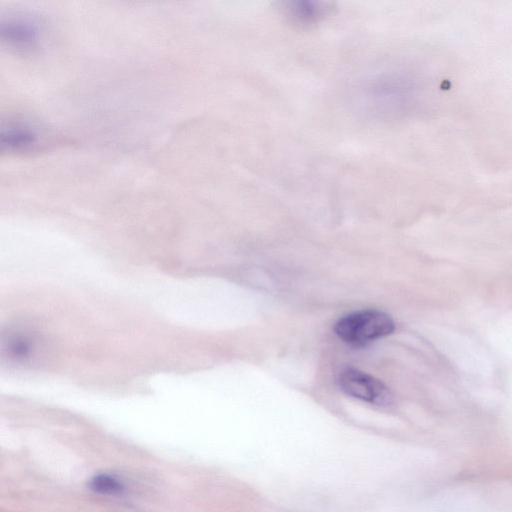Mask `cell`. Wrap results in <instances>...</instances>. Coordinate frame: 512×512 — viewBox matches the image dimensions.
Segmentation results:
<instances>
[{
	"label": "cell",
	"instance_id": "obj_5",
	"mask_svg": "<svg viewBox=\"0 0 512 512\" xmlns=\"http://www.w3.org/2000/svg\"><path fill=\"white\" fill-rule=\"evenodd\" d=\"M41 133L28 123L16 122L3 126L0 145L3 151L26 152L34 149L41 142Z\"/></svg>",
	"mask_w": 512,
	"mask_h": 512
},
{
	"label": "cell",
	"instance_id": "obj_6",
	"mask_svg": "<svg viewBox=\"0 0 512 512\" xmlns=\"http://www.w3.org/2000/svg\"><path fill=\"white\" fill-rule=\"evenodd\" d=\"M92 490L104 495H119L125 490L123 482L114 475L100 473L95 475L89 483Z\"/></svg>",
	"mask_w": 512,
	"mask_h": 512
},
{
	"label": "cell",
	"instance_id": "obj_4",
	"mask_svg": "<svg viewBox=\"0 0 512 512\" xmlns=\"http://www.w3.org/2000/svg\"><path fill=\"white\" fill-rule=\"evenodd\" d=\"M1 37L13 48L30 50L38 45L41 39V29L30 18H9L1 24Z\"/></svg>",
	"mask_w": 512,
	"mask_h": 512
},
{
	"label": "cell",
	"instance_id": "obj_1",
	"mask_svg": "<svg viewBox=\"0 0 512 512\" xmlns=\"http://www.w3.org/2000/svg\"><path fill=\"white\" fill-rule=\"evenodd\" d=\"M334 330L344 342L354 346H363L393 333L395 324L387 313L366 309L341 317L336 322Z\"/></svg>",
	"mask_w": 512,
	"mask_h": 512
},
{
	"label": "cell",
	"instance_id": "obj_2",
	"mask_svg": "<svg viewBox=\"0 0 512 512\" xmlns=\"http://www.w3.org/2000/svg\"><path fill=\"white\" fill-rule=\"evenodd\" d=\"M340 389L359 400L386 405L391 401L389 389L378 379L355 368H345L338 377Z\"/></svg>",
	"mask_w": 512,
	"mask_h": 512
},
{
	"label": "cell",
	"instance_id": "obj_3",
	"mask_svg": "<svg viewBox=\"0 0 512 512\" xmlns=\"http://www.w3.org/2000/svg\"><path fill=\"white\" fill-rule=\"evenodd\" d=\"M40 349V339L26 328H11L2 335L1 353L9 365L33 364Z\"/></svg>",
	"mask_w": 512,
	"mask_h": 512
}]
</instances>
